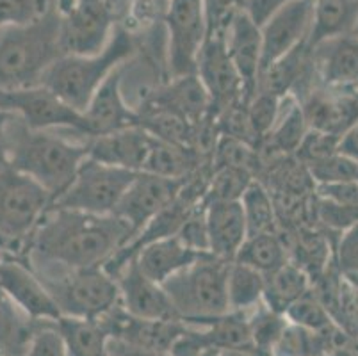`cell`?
I'll list each match as a JSON object with an SVG mask.
<instances>
[{
    "instance_id": "obj_28",
    "label": "cell",
    "mask_w": 358,
    "mask_h": 356,
    "mask_svg": "<svg viewBox=\"0 0 358 356\" xmlns=\"http://www.w3.org/2000/svg\"><path fill=\"white\" fill-rule=\"evenodd\" d=\"M36 322L0 287V355L24 356Z\"/></svg>"
},
{
    "instance_id": "obj_19",
    "label": "cell",
    "mask_w": 358,
    "mask_h": 356,
    "mask_svg": "<svg viewBox=\"0 0 358 356\" xmlns=\"http://www.w3.org/2000/svg\"><path fill=\"white\" fill-rule=\"evenodd\" d=\"M310 48V47H308ZM314 75L328 90L358 87V36L346 34L310 48Z\"/></svg>"
},
{
    "instance_id": "obj_39",
    "label": "cell",
    "mask_w": 358,
    "mask_h": 356,
    "mask_svg": "<svg viewBox=\"0 0 358 356\" xmlns=\"http://www.w3.org/2000/svg\"><path fill=\"white\" fill-rule=\"evenodd\" d=\"M280 102H282V98L260 90H257L255 94L246 102V116H248L250 127H252L257 141L264 139L271 132L276 118H278Z\"/></svg>"
},
{
    "instance_id": "obj_20",
    "label": "cell",
    "mask_w": 358,
    "mask_h": 356,
    "mask_svg": "<svg viewBox=\"0 0 358 356\" xmlns=\"http://www.w3.org/2000/svg\"><path fill=\"white\" fill-rule=\"evenodd\" d=\"M152 141H154V136L146 132L143 127L136 125L118 130V132L90 137L86 150L87 157L93 161L141 173Z\"/></svg>"
},
{
    "instance_id": "obj_40",
    "label": "cell",
    "mask_w": 358,
    "mask_h": 356,
    "mask_svg": "<svg viewBox=\"0 0 358 356\" xmlns=\"http://www.w3.org/2000/svg\"><path fill=\"white\" fill-rule=\"evenodd\" d=\"M50 6L48 0H0V31L29 24Z\"/></svg>"
},
{
    "instance_id": "obj_1",
    "label": "cell",
    "mask_w": 358,
    "mask_h": 356,
    "mask_svg": "<svg viewBox=\"0 0 358 356\" xmlns=\"http://www.w3.org/2000/svg\"><path fill=\"white\" fill-rule=\"evenodd\" d=\"M130 239V227L115 214L95 215L50 207L32 235L29 253L59 269L103 267Z\"/></svg>"
},
{
    "instance_id": "obj_34",
    "label": "cell",
    "mask_w": 358,
    "mask_h": 356,
    "mask_svg": "<svg viewBox=\"0 0 358 356\" xmlns=\"http://www.w3.org/2000/svg\"><path fill=\"white\" fill-rule=\"evenodd\" d=\"M239 204L243 207L244 220H246V227H248V235L271 234V232H275V204H273V198L268 189L264 187L259 180H253L248 185V189L241 196Z\"/></svg>"
},
{
    "instance_id": "obj_2",
    "label": "cell",
    "mask_w": 358,
    "mask_h": 356,
    "mask_svg": "<svg viewBox=\"0 0 358 356\" xmlns=\"http://www.w3.org/2000/svg\"><path fill=\"white\" fill-rule=\"evenodd\" d=\"M9 166L24 173L50 194L54 204L73 182L87 157L86 145H77L50 130H31L13 118L8 130Z\"/></svg>"
},
{
    "instance_id": "obj_37",
    "label": "cell",
    "mask_w": 358,
    "mask_h": 356,
    "mask_svg": "<svg viewBox=\"0 0 358 356\" xmlns=\"http://www.w3.org/2000/svg\"><path fill=\"white\" fill-rule=\"evenodd\" d=\"M248 321L250 329H252L253 346L271 355V349L275 348L276 341L287 326V319H285L284 313L275 312L264 303H260L257 308L248 312Z\"/></svg>"
},
{
    "instance_id": "obj_3",
    "label": "cell",
    "mask_w": 358,
    "mask_h": 356,
    "mask_svg": "<svg viewBox=\"0 0 358 356\" xmlns=\"http://www.w3.org/2000/svg\"><path fill=\"white\" fill-rule=\"evenodd\" d=\"M63 55L61 11L55 6L29 24L4 29L0 36V90L40 84L45 71Z\"/></svg>"
},
{
    "instance_id": "obj_48",
    "label": "cell",
    "mask_w": 358,
    "mask_h": 356,
    "mask_svg": "<svg viewBox=\"0 0 358 356\" xmlns=\"http://www.w3.org/2000/svg\"><path fill=\"white\" fill-rule=\"evenodd\" d=\"M337 152L358 164V123L338 136Z\"/></svg>"
},
{
    "instance_id": "obj_51",
    "label": "cell",
    "mask_w": 358,
    "mask_h": 356,
    "mask_svg": "<svg viewBox=\"0 0 358 356\" xmlns=\"http://www.w3.org/2000/svg\"><path fill=\"white\" fill-rule=\"evenodd\" d=\"M323 356H358V351L357 349L350 348V346H341V348H335L331 349V351H328L327 355Z\"/></svg>"
},
{
    "instance_id": "obj_36",
    "label": "cell",
    "mask_w": 358,
    "mask_h": 356,
    "mask_svg": "<svg viewBox=\"0 0 358 356\" xmlns=\"http://www.w3.org/2000/svg\"><path fill=\"white\" fill-rule=\"evenodd\" d=\"M284 315L287 322L299 326V328L310 329V332H323V329L337 325L321 298L315 296L314 292H307L305 296H301L298 301H294L285 310Z\"/></svg>"
},
{
    "instance_id": "obj_30",
    "label": "cell",
    "mask_w": 358,
    "mask_h": 356,
    "mask_svg": "<svg viewBox=\"0 0 358 356\" xmlns=\"http://www.w3.org/2000/svg\"><path fill=\"white\" fill-rule=\"evenodd\" d=\"M55 326L63 335L68 356H107L109 333L100 321L61 318Z\"/></svg>"
},
{
    "instance_id": "obj_27",
    "label": "cell",
    "mask_w": 358,
    "mask_h": 356,
    "mask_svg": "<svg viewBox=\"0 0 358 356\" xmlns=\"http://www.w3.org/2000/svg\"><path fill=\"white\" fill-rule=\"evenodd\" d=\"M307 292H310V276L298 264L287 260L266 276L262 303L275 312L284 313Z\"/></svg>"
},
{
    "instance_id": "obj_55",
    "label": "cell",
    "mask_w": 358,
    "mask_h": 356,
    "mask_svg": "<svg viewBox=\"0 0 358 356\" xmlns=\"http://www.w3.org/2000/svg\"><path fill=\"white\" fill-rule=\"evenodd\" d=\"M357 180H358V176H357Z\"/></svg>"
},
{
    "instance_id": "obj_21",
    "label": "cell",
    "mask_w": 358,
    "mask_h": 356,
    "mask_svg": "<svg viewBox=\"0 0 358 356\" xmlns=\"http://www.w3.org/2000/svg\"><path fill=\"white\" fill-rule=\"evenodd\" d=\"M205 205V221L209 234V253L232 262L237 251L248 239V227L239 201H210Z\"/></svg>"
},
{
    "instance_id": "obj_33",
    "label": "cell",
    "mask_w": 358,
    "mask_h": 356,
    "mask_svg": "<svg viewBox=\"0 0 358 356\" xmlns=\"http://www.w3.org/2000/svg\"><path fill=\"white\" fill-rule=\"evenodd\" d=\"M205 339L216 351L241 349L253 346L252 329H250L248 313L229 310L220 318L201 325Z\"/></svg>"
},
{
    "instance_id": "obj_38",
    "label": "cell",
    "mask_w": 358,
    "mask_h": 356,
    "mask_svg": "<svg viewBox=\"0 0 358 356\" xmlns=\"http://www.w3.org/2000/svg\"><path fill=\"white\" fill-rule=\"evenodd\" d=\"M307 168L308 175L317 185L328 184H341V182L357 180L358 176V164L350 161L348 157L341 153L323 157L317 161H312L308 164H303Z\"/></svg>"
},
{
    "instance_id": "obj_43",
    "label": "cell",
    "mask_w": 358,
    "mask_h": 356,
    "mask_svg": "<svg viewBox=\"0 0 358 356\" xmlns=\"http://www.w3.org/2000/svg\"><path fill=\"white\" fill-rule=\"evenodd\" d=\"M317 218L321 223H324L331 230L344 232L351 225L358 223V207L341 205L335 204V201L319 198Z\"/></svg>"
},
{
    "instance_id": "obj_52",
    "label": "cell",
    "mask_w": 358,
    "mask_h": 356,
    "mask_svg": "<svg viewBox=\"0 0 358 356\" xmlns=\"http://www.w3.org/2000/svg\"><path fill=\"white\" fill-rule=\"evenodd\" d=\"M344 278H346L348 283H350V285L358 292V274H353V276H344Z\"/></svg>"
},
{
    "instance_id": "obj_45",
    "label": "cell",
    "mask_w": 358,
    "mask_h": 356,
    "mask_svg": "<svg viewBox=\"0 0 358 356\" xmlns=\"http://www.w3.org/2000/svg\"><path fill=\"white\" fill-rule=\"evenodd\" d=\"M203 2L209 20V32L223 29L229 16L244 4V0H203Z\"/></svg>"
},
{
    "instance_id": "obj_9",
    "label": "cell",
    "mask_w": 358,
    "mask_h": 356,
    "mask_svg": "<svg viewBox=\"0 0 358 356\" xmlns=\"http://www.w3.org/2000/svg\"><path fill=\"white\" fill-rule=\"evenodd\" d=\"M168 32L169 78L196 75L198 55L209 36L203 0H168L164 13Z\"/></svg>"
},
{
    "instance_id": "obj_10",
    "label": "cell",
    "mask_w": 358,
    "mask_h": 356,
    "mask_svg": "<svg viewBox=\"0 0 358 356\" xmlns=\"http://www.w3.org/2000/svg\"><path fill=\"white\" fill-rule=\"evenodd\" d=\"M0 111L15 114L31 130L73 129L87 136L84 114L43 84L0 90Z\"/></svg>"
},
{
    "instance_id": "obj_46",
    "label": "cell",
    "mask_w": 358,
    "mask_h": 356,
    "mask_svg": "<svg viewBox=\"0 0 358 356\" xmlns=\"http://www.w3.org/2000/svg\"><path fill=\"white\" fill-rule=\"evenodd\" d=\"M289 2H292V0H244L243 9L260 27L273 13L278 11L280 8H284Z\"/></svg>"
},
{
    "instance_id": "obj_25",
    "label": "cell",
    "mask_w": 358,
    "mask_h": 356,
    "mask_svg": "<svg viewBox=\"0 0 358 356\" xmlns=\"http://www.w3.org/2000/svg\"><path fill=\"white\" fill-rule=\"evenodd\" d=\"M200 169V153L194 148L161 141L154 137L141 173L185 180Z\"/></svg>"
},
{
    "instance_id": "obj_6",
    "label": "cell",
    "mask_w": 358,
    "mask_h": 356,
    "mask_svg": "<svg viewBox=\"0 0 358 356\" xmlns=\"http://www.w3.org/2000/svg\"><path fill=\"white\" fill-rule=\"evenodd\" d=\"M52 207L40 184L11 166L0 171V250L18 260L31 248L34 232Z\"/></svg>"
},
{
    "instance_id": "obj_47",
    "label": "cell",
    "mask_w": 358,
    "mask_h": 356,
    "mask_svg": "<svg viewBox=\"0 0 358 356\" xmlns=\"http://www.w3.org/2000/svg\"><path fill=\"white\" fill-rule=\"evenodd\" d=\"M107 356H168L162 355V353L150 351V349H143L139 346L129 344L125 341H120V339L109 337L107 341Z\"/></svg>"
},
{
    "instance_id": "obj_32",
    "label": "cell",
    "mask_w": 358,
    "mask_h": 356,
    "mask_svg": "<svg viewBox=\"0 0 358 356\" xmlns=\"http://www.w3.org/2000/svg\"><path fill=\"white\" fill-rule=\"evenodd\" d=\"M234 260L268 276L287 262V250L275 232L248 235V239L244 241Z\"/></svg>"
},
{
    "instance_id": "obj_53",
    "label": "cell",
    "mask_w": 358,
    "mask_h": 356,
    "mask_svg": "<svg viewBox=\"0 0 358 356\" xmlns=\"http://www.w3.org/2000/svg\"><path fill=\"white\" fill-rule=\"evenodd\" d=\"M207 356H217V351H216V349H213V351H210Z\"/></svg>"
},
{
    "instance_id": "obj_11",
    "label": "cell",
    "mask_w": 358,
    "mask_h": 356,
    "mask_svg": "<svg viewBox=\"0 0 358 356\" xmlns=\"http://www.w3.org/2000/svg\"><path fill=\"white\" fill-rule=\"evenodd\" d=\"M59 11L64 55L99 54L116 31V15L109 0H71Z\"/></svg>"
},
{
    "instance_id": "obj_49",
    "label": "cell",
    "mask_w": 358,
    "mask_h": 356,
    "mask_svg": "<svg viewBox=\"0 0 358 356\" xmlns=\"http://www.w3.org/2000/svg\"><path fill=\"white\" fill-rule=\"evenodd\" d=\"M15 114L8 111H0V171L9 166V139L8 130Z\"/></svg>"
},
{
    "instance_id": "obj_54",
    "label": "cell",
    "mask_w": 358,
    "mask_h": 356,
    "mask_svg": "<svg viewBox=\"0 0 358 356\" xmlns=\"http://www.w3.org/2000/svg\"><path fill=\"white\" fill-rule=\"evenodd\" d=\"M353 34H357V36H358V22H357V25H355V31H353Z\"/></svg>"
},
{
    "instance_id": "obj_29",
    "label": "cell",
    "mask_w": 358,
    "mask_h": 356,
    "mask_svg": "<svg viewBox=\"0 0 358 356\" xmlns=\"http://www.w3.org/2000/svg\"><path fill=\"white\" fill-rule=\"evenodd\" d=\"M308 130L310 129H308L301 102L296 100L292 94H287L282 98L278 118H276L271 132L266 137L271 143L273 150L284 153V155H291V153L298 152Z\"/></svg>"
},
{
    "instance_id": "obj_12",
    "label": "cell",
    "mask_w": 358,
    "mask_h": 356,
    "mask_svg": "<svg viewBox=\"0 0 358 356\" xmlns=\"http://www.w3.org/2000/svg\"><path fill=\"white\" fill-rule=\"evenodd\" d=\"M196 75L209 93L214 116L246 102L239 71L224 48L223 29L210 31L205 39L203 48L198 55Z\"/></svg>"
},
{
    "instance_id": "obj_24",
    "label": "cell",
    "mask_w": 358,
    "mask_h": 356,
    "mask_svg": "<svg viewBox=\"0 0 358 356\" xmlns=\"http://www.w3.org/2000/svg\"><path fill=\"white\" fill-rule=\"evenodd\" d=\"M358 22V0H312V24L307 45L353 34Z\"/></svg>"
},
{
    "instance_id": "obj_13",
    "label": "cell",
    "mask_w": 358,
    "mask_h": 356,
    "mask_svg": "<svg viewBox=\"0 0 358 356\" xmlns=\"http://www.w3.org/2000/svg\"><path fill=\"white\" fill-rule=\"evenodd\" d=\"M310 24L312 0H292L273 13L260 25V38H262L260 73L299 45L307 43Z\"/></svg>"
},
{
    "instance_id": "obj_15",
    "label": "cell",
    "mask_w": 358,
    "mask_h": 356,
    "mask_svg": "<svg viewBox=\"0 0 358 356\" xmlns=\"http://www.w3.org/2000/svg\"><path fill=\"white\" fill-rule=\"evenodd\" d=\"M120 289V305L127 313L150 321L178 319L173 305L161 283L150 280L134 259L115 274Z\"/></svg>"
},
{
    "instance_id": "obj_18",
    "label": "cell",
    "mask_w": 358,
    "mask_h": 356,
    "mask_svg": "<svg viewBox=\"0 0 358 356\" xmlns=\"http://www.w3.org/2000/svg\"><path fill=\"white\" fill-rule=\"evenodd\" d=\"M123 66L116 68L103 80L102 86L91 97L86 109L83 111L87 137L103 136V134L118 132V130L139 125L138 111L132 109L123 97Z\"/></svg>"
},
{
    "instance_id": "obj_17",
    "label": "cell",
    "mask_w": 358,
    "mask_h": 356,
    "mask_svg": "<svg viewBox=\"0 0 358 356\" xmlns=\"http://www.w3.org/2000/svg\"><path fill=\"white\" fill-rule=\"evenodd\" d=\"M0 287L34 322H57L61 312L40 274L20 260L0 262Z\"/></svg>"
},
{
    "instance_id": "obj_22",
    "label": "cell",
    "mask_w": 358,
    "mask_h": 356,
    "mask_svg": "<svg viewBox=\"0 0 358 356\" xmlns=\"http://www.w3.org/2000/svg\"><path fill=\"white\" fill-rule=\"evenodd\" d=\"M146 104L171 111V113L189 120L194 125L214 116L209 93L205 91L198 75L171 78V83L162 90L155 91L146 100Z\"/></svg>"
},
{
    "instance_id": "obj_8",
    "label": "cell",
    "mask_w": 358,
    "mask_h": 356,
    "mask_svg": "<svg viewBox=\"0 0 358 356\" xmlns=\"http://www.w3.org/2000/svg\"><path fill=\"white\" fill-rule=\"evenodd\" d=\"M138 173L84 159L70 187L52 204L54 208L95 215L115 214L120 200Z\"/></svg>"
},
{
    "instance_id": "obj_4",
    "label": "cell",
    "mask_w": 358,
    "mask_h": 356,
    "mask_svg": "<svg viewBox=\"0 0 358 356\" xmlns=\"http://www.w3.org/2000/svg\"><path fill=\"white\" fill-rule=\"evenodd\" d=\"M134 52V36L129 29L118 27L102 52L93 55H63L45 71L40 84L83 113L103 80L116 68L123 66Z\"/></svg>"
},
{
    "instance_id": "obj_26",
    "label": "cell",
    "mask_w": 358,
    "mask_h": 356,
    "mask_svg": "<svg viewBox=\"0 0 358 356\" xmlns=\"http://www.w3.org/2000/svg\"><path fill=\"white\" fill-rule=\"evenodd\" d=\"M312 64L310 48L307 43L299 45L287 55L275 61L271 66L260 73L259 86L257 90L268 91L278 98H284L292 94V90L298 86V83L307 75V68Z\"/></svg>"
},
{
    "instance_id": "obj_50",
    "label": "cell",
    "mask_w": 358,
    "mask_h": 356,
    "mask_svg": "<svg viewBox=\"0 0 358 356\" xmlns=\"http://www.w3.org/2000/svg\"><path fill=\"white\" fill-rule=\"evenodd\" d=\"M217 356H271L269 353L262 351V349L250 346V348L241 349H227V351H217Z\"/></svg>"
},
{
    "instance_id": "obj_31",
    "label": "cell",
    "mask_w": 358,
    "mask_h": 356,
    "mask_svg": "<svg viewBox=\"0 0 358 356\" xmlns=\"http://www.w3.org/2000/svg\"><path fill=\"white\" fill-rule=\"evenodd\" d=\"M266 276L253 267L232 260L227 274L229 308L234 312H252L262 303Z\"/></svg>"
},
{
    "instance_id": "obj_44",
    "label": "cell",
    "mask_w": 358,
    "mask_h": 356,
    "mask_svg": "<svg viewBox=\"0 0 358 356\" xmlns=\"http://www.w3.org/2000/svg\"><path fill=\"white\" fill-rule=\"evenodd\" d=\"M213 351L201 326H185L184 332L175 339L168 356H207Z\"/></svg>"
},
{
    "instance_id": "obj_23",
    "label": "cell",
    "mask_w": 358,
    "mask_h": 356,
    "mask_svg": "<svg viewBox=\"0 0 358 356\" xmlns=\"http://www.w3.org/2000/svg\"><path fill=\"white\" fill-rule=\"evenodd\" d=\"M203 255L207 253H198V251L191 250L178 239L177 235H173V237H166V239L146 244L132 259L138 262L139 269L150 280L162 285L171 276L201 259Z\"/></svg>"
},
{
    "instance_id": "obj_7",
    "label": "cell",
    "mask_w": 358,
    "mask_h": 356,
    "mask_svg": "<svg viewBox=\"0 0 358 356\" xmlns=\"http://www.w3.org/2000/svg\"><path fill=\"white\" fill-rule=\"evenodd\" d=\"M45 287L59 308L61 318L99 321L120 305L118 282L103 267L61 269L41 273Z\"/></svg>"
},
{
    "instance_id": "obj_5",
    "label": "cell",
    "mask_w": 358,
    "mask_h": 356,
    "mask_svg": "<svg viewBox=\"0 0 358 356\" xmlns=\"http://www.w3.org/2000/svg\"><path fill=\"white\" fill-rule=\"evenodd\" d=\"M230 262L207 253L162 283L178 319L201 326L229 312L227 274Z\"/></svg>"
},
{
    "instance_id": "obj_16",
    "label": "cell",
    "mask_w": 358,
    "mask_h": 356,
    "mask_svg": "<svg viewBox=\"0 0 358 356\" xmlns=\"http://www.w3.org/2000/svg\"><path fill=\"white\" fill-rule=\"evenodd\" d=\"M224 48L239 71L244 86V98L248 102L255 94L260 77V57H262V38L260 27L250 18L243 8L236 9L223 25Z\"/></svg>"
},
{
    "instance_id": "obj_14",
    "label": "cell",
    "mask_w": 358,
    "mask_h": 356,
    "mask_svg": "<svg viewBox=\"0 0 358 356\" xmlns=\"http://www.w3.org/2000/svg\"><path fill=\"white\" fill-rule=\"evenodd\" d=\"M185 180L138 173L115 208V215L129 225L134 237L152 218L177 198Z\"/></svg>"
},
{
    "instance_id": "obj_35",
    "label": "cell",
    "mask_w": 358,
    "mask_h": 356,
    "mask_svg": "<svg viewBox=\"0 0 358 356\" xmlns=\"http://www.w3.org/2000/svg\"><path fill=\"white\" fill-rule=\"evenodd\" d=\"M255 180L252 169L239 166H216L205 187L203 204L210 201H239L243 192Z\"/></svg>"
},
{
    "instance_id": "obj_41",
    "label": "cell",
    "mask_w": 358,
    "mask_h": 356,
    "mask_svg": "<svg viewBox=\"0 0 358 356\" xmlns=\"http://www.w3.org/2000/svg\"><path fill=\"white\" fill-rule=\"evenodd\" d=\"M335 266L341 276L358 274V223L341 232L335 248Z\"/></svg>"
},
{
    "instance_id": "obj_42",
    "label": "cell",
    "mask_w": 358,
    "mask_h": 356,
    "mask_svg": "<svg viewBox=\"0 0 358 356\" xmlns=\"http://www.w3.org/2000/svg\"><path fill=\"white\" fill-rule=\"evenodd\" d=\"M178 239L191 250L198 253H209V234H207V221H205V205L194 208L193 214L185 220L177 234Z\"/></svg>"
}]
</instances>
